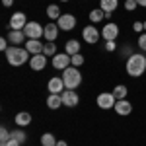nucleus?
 I'll list each match as a JSON object with an SVG mask.
<instances>
[{
	"mask_svg": "<svg viewBox=\"0 0 146 146\" xmlns=\"http://www.w3.org/2000/svg\"><path fill=\"white\" fill-rule=\"evenodd\" d=\"M127 74L129 76H133V78H138V76H142L146 70V56L140 55V53H135V55H131L127 58Z\"/></svg>",
	"mask_w": 146,
	"mask_h": 146,
	"instance_id": "f257e3e1",
	"label": "nucleus"
},
{
	"mask_svg": "<svg viewBox=\"0 0 146 146\" xmlns=\"http://www.w3.org/2000/svg\"><path fill=\"white\" fill-rule=\"evenodd\" d=\"M6 58H8V62H10L12 66H22V64L27 62V58H29V51H27L25 47L12 45V47H8V51H6Z\"/></svg>",
	"mask_w": 146,
	"mask_h": 146,
	"instance_id": "f03ea898",
	"label": "nucleus"
},
{
	"mask_svg": "<svg viewBox=\"0 0 146 146\" xmlns=\"http://www.w3.org/2000/svg\"><path fill=\"white\" fill-rule=\"evenodd\" d=\"M62 80H64V86L66 90H74L82 84V74L76 66H68L62 70Z\"/></svg>",
	"mask_w": 146,
	"mask_h": 146,
	"instance_id": "7ed1b4c3",
	"label": "nucleus"
},
{
	"mask_svg": "<svg viewBox=\"0 0 146 146\" xmlns=\"http://www.w3.org/2000/svg\"><path fill=\"white\" fill-rule=\"evenodd\" d=\"M43 31H45V27L39 25L37 22H27V25L23 27V33H25L27 39H39L43 35Z\"/></svg>",
	"mask_w": 146,
	"mask_h": 146,
	"instance_id": "20e7f679",
	"label": "nucleus"
},
{
	"mask_svg": "<svg viewBox=\"0 0 146 146\" xmlns=\"http://www.w3.org/2000/svg\"><path fill=\"white\" fill-rule=\"evenodd\" d=\"M72 64L70 62V55H66V53H56L55 56H53V66L56 68V70H64V68H68Z\"/></svg>",
	"mask_w": 146,
	"mask_h": 146,
	"instance_id": "39448f33",
	"label": "nucleus"
},
{
	"mask_svg": "<svg viewBox=\"0 0 146 146\" xmlns=\"http://www.w3.org/2000/svg\"><path fill=\"white\" fill-rule=\"evenodd\" d=\"M60 98H62V105H66V107H76L78 105V94L74 90H64L62 94H60Z\"/></svg>",
	"mask_w": 146,
	"mask_h": 146,
	"instance_id": "423d86ee",
	"label": "nucleus"
},
{
	"mask_svg": "<svg viewBox=\"0 0 146 146\" xmlns=\"http://www.w3.org/2000/svg\"><path fill=\"white\" fill-rule=\"evenodd\" d=\"M115 103H117V100L113 94H100L98 96V107H101V109H113Z\"/></svg>",
	"mask_w": 146,
	"mask_h": 146,
	"instance_id": "0eeeda50",
	"label": "nucleus"
},
{
	"mask_svg": "<svg viewBox=\"0 0 146 146\" xmlns=\"http://www.w3.org/2000/svg\"><path fill=\"white\" fill-rule=\"evenodd\" d=\"M100 31H98V27H94V25H88V27H84V31H82V37H84V41L86 43H98V39H100Z\"/></svg>",
	"mask_w": 146,
	"mask_h": 146,
	"instance_id": "6e6552de",
	"label": "nucleus"
},
{
	"mask_svg": "<svg viewBox=\"0 0 146 146\" xmlns=\"http://www.w3.org/2000/svg\"><path fill=\"white\" fill-rule=\"evenodd\" d=\"M60 29H64V31H70V29H74V25H76V18L72 16V14H62L60 18H58V23H56Z\"/></svg>",
	"mask_w": 146,
	"mask_h": 146,
	"instance_id": "1a4fd4ad",
	"label": "nucleus"
},
{
	"mask_svg": "<svg viewBox=\"0 0 146 146\" xmlns=\"http://www.w3.org/2000/svg\"><path fill=\"white\" fill-rule=\"evenodd\" d=\"M25 25H27V20H25V14H23V12L12 14V18H10V27L12 29H23Z\"/></svg>",
	"mask_w": 146,
	"mask_h": 146,
	"instance_id": "9d476101",
	"label": "nucleus"
},
{
	"mask_svg": "<svg viewBox=\"0 0 146 146\" xmlns=\"http://www.w3.org/2000/svg\"><path fill=\"white\" fill-rule=\"evenodd\" d=\"M117 35H119V27H117L115 23H105V27L101 29V37H103L105 41H115Z\"/></svg>",
	"mask_w": 146,
	"mask_h": 146,
	"instance_id": "9b49d317",
	"label": "nucleus"
},
{
	"mask_svg": "<svg viewBox=\"0 0 146 146\" xmlns=\"http://www.w3.org/2000/svg\"><path fill=\"white\" fill-rule=\"evenodd\" d=\"M49 92L51 94H62V92L66 90V86H64V80L62 78H58V76H55V78H51L49 80Z\"/></svg>",
	"mask_w": 146,
	"mask_h": 146,
	"instance_id": "f8f14e48",
	"label": "nucleus"
},
{
	"mask_svg": "<svg viewBox=\"0 0 146 146\" xmlns=\"http://www.w3.org/2000/svg\"><path fill=\"white\" fill-rule=\"evenodd\" d=\"M29 66L33 68V70H43L47 66V56L43 53H39V55H33L29 58Z\"/></svg>",
	"mask_w": 146,
	"mask_h": 146,
	"instance_id": "ddd939ff",
	"label": "nucleus"
},
{
	"mask_svg": "<svg viewBox=\"0 0 146 146\" xmlns=\"http://www.w3.org/2000/svg\"><path fill=\"white\" fill-rule=\"evenodd\" d=\"M113 109L119 113V115H131V113H133V105H131L129 100H117V103H115Z\"/></svg>",
	"mask_w": 146,
	"mask_h": 146,
	"instance_id": "4468645a",
	"label": "nucleus"
},
{
	"mask_svg": "<svg viewBox=\"0 0 146 146\" xmlns=\"http://www.w3.org/2000/svg\"><path fill=\"white\" fill-rule=\"evenodd\" d=\"M43 45L45 43H41L39 39H29L25 43V49L29 51V55H39V53H43Z\"/></svg>",
	"mask_w": 146,
	"mask_h": 146,
	"instance_id": "2eb2a0df",
	"label": "nucleus"
},
{
	"mask_svg": "<svg viewBox=\"0 0 146 146\" xmlns=\"http://www.w3.org/2000/svg\"><path fill=\"white\" fill-rule=\"evenodd\" d=\"M8 41H10L12 45H20V43H23L25 41V33H23V29H12L10 35H8Z\"/></svg>",
	"mask_w": 146,
	"mask_h": 146,
	"instance_id": "dca6fc26",
	"label": "nucleus"
},
{
	"mask_svg": "<svg viewBox=\"0 0 146 146\" xmlns=\"http://www.w3.org/2000/svg\"><path fill=\"white\" fill-rule=\"evenodd\" d=\"M56 35H58V25L56 23H47L45 31H43V37H45L47 41H55Z\"/></svg>",
	"mask_w": 146,
	"mask_h": 146,
	"instance_id": "f3484780",
	"label": "nucleus"
},
{
	"mask_svg": "<svg viewBox=\"0 0 146 146\" xmlns=\"http://www.w3.org/2000/svg\"><path fill=\"white\" fill-rule=\"evenodd\" d=\"M47 105H49V109H58V107L62 105V98H60V94H49V98H47Z\"/></svg>",
	"mask_w": 146,
	"mask_h": 146,
	"instance_id": "a211bd4d",
	"label": "nucleus"
},
{
	"mask_svg": "<svg viewBox=\"0 0 146 146\" xmlns=\"http://www.w3.org/2000/svg\"><path fill=\"white\" fill-rule=\"evenodd\" d=\"M14 121H16L18 127H27V125L31 123V115H29V113H25V111H22V113H18V115H16V119H14Z\"/></svg>",
	"mask_w": 146,
	"mask_h": 146,
	"instance_id": "6ab92c4d",
	"label": "nucleus"
},
{
	"mask_svg": "<svg viewBox=\"0 0 146 146\" xmlns=\"http://www.w3.org/2000/svg\"><path fill=\"white\" fill-rule=\"evenodd\" d=\"M64 49H66V55H78L80 53V43L76 41V39H70V41H66V45H64Z\"/></svg>",
	"mask_w": 146,
	"mask_h": 146,
	"instance_id": "aec40b11",
	"label": "nucleus"
},
{
	"mask_svg": "<svg viewBox=\"0 0 146 146\" xmlns=\"http://www.w3.org/2000/svg\"><path fill=\"white\" fill-rule=\"evenodd\" d=\"M117 6H119V0H101L100 2V8L103 12H113Z\"/></svg>",
	"mask_w": 146,
	"mask_h": 146,
	"instance_id": "412c9836",
	"label": "nucleus"
},
{
	"mask_svg": "<svg viewBox=\"0 0 146 146\" xmlns=\"http://www.w3.org/2000/svg\"><path fill=\"white\" fill-rule=\"evenodd\" d=\"M47 16H49L51 20H58L62 14H60V8H58L56 4H51V6L47 8Z\"/></svg>",
	"mask_w": 146,
	"mask_h": 146,
	"instance_id": "4be33fe9",
	"label": "nucleus"
},
{
	"mask_svg": "<svg viewBox=\"0 0 146 146\" xmlns=\"http://www.w3.org/2000/svg\"><path fill=\"white\" fill-rule=\"evenodd\" d=\"M127 92H129V90H127V86H123V84H121V86H117L111 94L115 96V100H127Z\"/></svg>",
	"mask_w": 146,
	"mask_h": 146,
	"instance_id": "5701e85b",
	"label": "nucleus"
},
{
	"mask_svg": "<svg viewBox=\"0 0 146 146\" xmlns=\"http://www.w3.org/2000/svg\"><path fill=\"white\" fill-rule=\"evenodd\" d=\"M103 18H105V12L101 10V8H96V10H92V12H90V20H92L94 23L101 22Z\"/></svg>",
	"mask_w": 146,
	"mask_h": 146,
	"instance_id": "b1692460",
	"label": "nucleus"
},
{
	"mask_svg": "<svg viewBox=\"0 0 146 146\" xmlns=\"http://www.w3.org/2000/svg\"><path fill=\"white\" fill-rule=\"evenodd\" d=\"M43 55L45 56H55L56 55V45L53 43V41H49V43L43 45Z\"/></svg>",
	"mask_w": 146,
	"mask_h": 146,
	"instance_id": "393cba45",
	"label": "nucleus"
},
{
	"mask_svg": "<svg viewBox=\"0 0 146 146\" xmlns=\"http://www.w3.org/2000/svg\"><path fill=\"white\" fill-rule=\"evenodd\" d=\"M41 144H43V146H56V138H55V135H51V133H45V135L41 136Z\"/></svg>",
	"mask_w": 146,
	"mask_h": 146,
	"instance_id": "a878e982",
	"label": "nucleus"
},
{
	"mask_svg": "<svg viewBox=\"0 0 146 146\" xmlns=\"http://www.w3.org/2000/svg\"><path fill=\"white\" fill-rule=\"evenodd\" d=\"M12 136H14L18 142H22V144L25 142V140H27V135H25L23 131H20V129H18V131H12Z\"/></svg>",
	"mask_w": 146,
	"mask_h": 146,
	"instance_id": "bb28decb",
	"label": "nucleus"
},
{
	"mask_svg": "<svg viewBox=\"0 0 146 146\" xmlns=\"http://www.w3.org/2000/svg\"><path fill=\"white\" fill-rule=\"evenodd\" d=\"M10 138H12V133H8V131L2 127V129H0V144H6Z\"/></svg>",
	"mask_w": 146,
	"mask_h": 146,
	"instance_id": "cd10ccee",
	"label": "nucleus"
},
{
	"mask_svg": "<svg viewBox=\"0 0 146 146\" xmlns=\"http://www.w3.org/2000/svg\"><path fill=\"white\" fill-rule=\"evenodd\" d=\"M70 62H72V66H82V64H84V56L80 55H72L70 56Z\"/></svg>",
	"mask_w": 146,
	"mask_h": 146,
	"instance_id": "c85d7f7f",
	"label": "nucleus"
},
{
	"mask_svg": "<svg viewBox=\"0 0 146 146\" xmlns=\"http://www.w3.org/2000/svg\"><path fill=\"white\" fill-rule=\"evenodd\" d=\"M136 0H125V10H129V12H133V10H136Z\"/></svg>",
	"mask_w": 146,
	"mask_h": 146,
	"instance_id": "c756f323",
	"label": "nucleus"
},
{
	"mask_svg": "<svg viewBox=\"0 0 146 146\" xmlns=\"http://www.w3.org/2000/svg\"><path fill=\"white\" fill-rule=\"evenodd\" d=\"M138 47H140L142 51H146V31L140 33V37H138Z\"/></svg>",
	"mask_w": 146,
	"mask_h": 146,
	"instance_id": "7c9ffc66",
	"label": "nucleus"
},
{
	"mask_svg": "<svg viewBox=\"0 0 146 146\" xmlns=\"http://www.w3.org/2000/svg\"><path fill=\"white\" fill-rule=\"evenodd\" d=\"M117 49V45H115V41H105V51H109V53H113Z\"/></svg>",
	"mask_w": 146,
	"mask_h": 146,
	"instance_id": "2f4dec72",
	"label": "nucleus"
},
{
	"mask_svg": "<svg viewBox=\"0 0 146 146\" xmlns=\"http://www.w3.org/2000/svg\"><path fill=\"white\" fill-rule=\"evenodd\" d=\"M133 29H135L136 33H140V31L144 29V23H142V22H135V23H133Z\"/></svg>",
	"mask_w": 146,
	"mask_h": 146,
	"instance_id": "473e14b6",
	"label": "nucleus"
},
{
	"mask_svg": "<svg viewBox=\"0 0 146 146\" xmlns=\"http://www.w3.org/2000/svg\"><path fill=\"white\" fill-rule=\"evenodd\" d=\"M8 43H10V41H8V39H6V37H2V39H0V49H2V51H4V53H6V51H8Z\"/></svg>",
	"mask_w": 146,
	"mask_h": 146,
	"instance_id": "72a5a7b5",
	"label": "nucleus"
},
{
	"mask_svg": "<svg viewBox=\"0 0 146 146\" xmlns=\"http://www.w3.org/2000/svg\"><path fill=\"white\" fill-rule=\"evenodd\" d=\"M0 146H22V142H18V140L12 136V138L8 140V142H6V144H0Z\"/></svg>",
	"mask_w": 146,
	"mask_h": 146,
	"instance_id": "f704fd0d",
	"label": "nucleus"
},
{
	"mask_svg": "<svg viewBox=\"0 0 146 146\" xmlns=\"http://www.w3.org/2000/svg\"><path fill=\"white\" fill-rule=\"evenodd\" d=\"M2 4H4V6H6V8H10L12 4H14V0H2Z\"/></svg>",
	"mask_w": 146,
	"mask_h": 146,
	"instance_id": "c9c22d12",
	"label": "nucleus"
},
{
	"mask_svg": "<svg viewBox=\"0 0 146 146\" xmlns=\"http://www.w3.org/2000/svg\"><path fill=\"white\" fill-rule=\"evenodd\" d=\"M136 4H138V6H142V8H146V0H136Z\"/></svg>",
	"mask_w": 146,
	"mask_h": 146,
	"instance_id": "e433bc0d",
	"label": "nucleus"
},
{
	"mask_svg": "<svg viewBox=\"0 0 146 146\" xmlns=\"http://www.w3.org/2000/svg\"><path fill=\"white\" fill-rule=\"evenodd\" d=\"M56 146H68L64 140H56Z\"/></svg>",
	"mask_w": 146,
	"mask_h": 146,
	"instance_id": "4c0bfd02",
	"label": "nucleus"
},
{
	"mask_svg": "<svg viewBox=\"0 0 146 146\" xmlns=\"http://www.w3.org/2000/svg\"><path fill=\"white\" fill-rule=\"evenodd\" d=\"M144 31H146V22H144Z\"/></svg>",
	"mask_w": 146,
	"mask_h": 146,
	"instance_id": "58836bf2",
	"label": "nucleus"
},
{
	"mask_svg": "<svg viewBox=\"0 0 146 146\" xmlns=\"http://www.w3.org/2000/svg\"><path fill=\"white\" fill-rule=\"evenodd\" d=\"M60 2H68V0H60Z\"/></svg>",
	"mask_w": 146,
	"mask_h": 146,
	"instance_id": "ea45409f",
	"label": "nucleus"
}]
</instances>
